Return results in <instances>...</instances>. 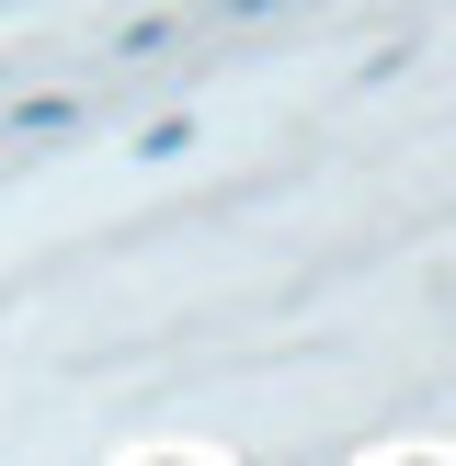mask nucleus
I'll return each instance as SVG.
<instances>
[{"instance_id": "f257e3e1", "label": "nucleus", "mask_w": 456, "mask_h": 466, "mask_svg": "<svg viewBox=\"0 0 456 466\" xmlns=\"http://www.w3.org/2000/svg\"><path fill=\"white\" fill-rule=\"evenodd\" d=\"M80 126V103H68V91H46V103H12L0 114V137H68Z\"/></svg>"}]
</instances>
